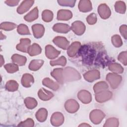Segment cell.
<instances>
[{"label": "cell", "mask_w": 127, "mask_h": 127, "mask_svg": "<svg viewBox=\"0 0 127 127\" xmlns=\"http://www.w3.org/2000/svg\"><path fill=\"white\" fill-rule=\"evenodd\" d=\"M72 17L71 11L67 9H60L57 13V19L59 20H68Z\"/></svg>", "instance_id": "19"}, {"label": "cell", "mask_w": 127, "mask_h": 127, "mask_svg": "<svg viewBox=\"0 0 127 127\" xmlns=\"http://www.w3.org/2000/svg\"><path fill=\"white\" fill-rule=\"evenodd\" d=\"M5 88L8 91L13 92L18 89V84L15 80H9L6 82L5 84Z\"/></svg>", "instance_id": "33"}, {"label": "cell", "mask_w": 127, "mask_h": 127, "mask_svg": "<svg viewBox=\"0 0 127 127\" xmlns=\"http://www.w3.org/2000/svg\"><path fill=\"white\" fill-rule=\"evenodd\" d=\"M109 69L110 71L115 73H122L124 71V68L121 64L118 63H111L109 64Z\"/></svg>", "instance_id": "31"}, {"label": "cell", "mask_w": 127, "mask_h": 127, "mask_svg": "<svg viewBox=\"0 0 127 127\" xmlns=\"http://www.w3.org/2000/svg\"><path fill=\"white\" fill-rule=\"evenodd\" d=\"M78 98L84 104H88L92 100V96L90 93L85 90L80 91L77 94Z\"/></svg>", "instance_id": "13"}, {"label": "cell", "mask_w": 127, "mask_h": 127, "mask_svg": "<svg viewBox=\"0 0 127 127\" xmlns=\"http://www.w3.org/2000/svg\"><path fill=\"white\" fill-rule=\"evenodd\" d=\"M12 62L18 65H23L25 64L27 59L25 57L19 55L18 54H14L11 57Z\"/></svg>", "instance_id": "27"}, {"label": "cell", "mask_w": 127, "mask_h": 127, "mask_svg": "<svg viewBox=\"0 0 127 127\" xmlns=\"http://www.w3.org/2000/svg\"><path fill=\"white\" fill-rule=\"evenodd\" d=\"M34 2V0H24L20 5L17 7V12L19 14H23L27 11L33 5Z\"/></svg>", "instance_id": "14"}, {"label": "cell", "mask_w": 127, "mask_h": 127, "mask_svg": "<svg viewBox=\"0 0 127 127\" xmlns=\"http://www.w3.org/2000/svg\"><path fill=\"white\" fill-rule=\"evenodd\" d=\"M53 42L59 47L64 49H67L69 45V42L64 37L57 36L54 38Z\"/></svg>", "instance_id": "10"}, {"label": "cell", "mask_w": 127, "mask_h": 127, "mask_svg": "<svg viewBox=\"0 0 127 127\" xmlns=\"http://www.w3.org/2000/svg\"><path fill=\"white\" fill-rule=\"evenodd\" d=\"M16 27V24L9 22H2L0 24V29L6 31H10L15 29Z\"/></svg>", "instance_id": "36"}, {"label": "cell", "mask_w": 127, "mask_h": 127, "mask_svg": "<svg viewBox=\"0 0 127 127\" xmlns=\"http://www.w3.org/2000/svg\"><path fill=\"white\" fill-rule=\"evenodd\" d=\"M97 16L96 14L92 13L89 14L86 18V21L87 23L90 25H93L96 23L97 22Z\"/></svg>", "instance_id": "44"}, {"label": "cell", "mask_w": 127, "mask_h": 127, "mask_svg": "<svg viewBox=\"0 0 127 127\" xmlns=\"http://www.w3.org/2000/svg\"><path fill=\"white\" fill-rule=\"evenodd\" d=\"M108 88V85L105 81H100L96 83L93 86L95 93H97L106 90Z\"/></svg>", "instance_id": "29"}, {"label": "cell", "mask_w": 127, "mask_h": 127, "mask_svg": "<svg viewBox=\"0 0 127 127\" xmlns=\"http://www.w3.org/2000/svg\"><path fill=\"white\" fill-rule=\"evenodd\" d=\"M78 55L81 57L83 63L87 65H92L94 62L96 64H105L109 60L104 51L97 52V49L92 44H85L81 46L78 52Z\"/></svg>", "instance_id": "1"}, {"label": "cell", "mask_w": 127, "mask_h": 127, "mask_svg": "<svg viewBox=\"0 0 127 127\" xmlns=\"http://www.w3.org/2000/svg\"><path fill=\"white\" fill-rule=\"evenodd\" d=\"M19 0H7L5 1V3L9 6H15L18 4Z\"/></svg>", "instance_id": "47"}, {"label": "cell", "mask_w": 127, "mask_h": 127, "mask_svg": "<svg viewBox=\"0 0 127 127\" xmlns=\"http://www.w3.org/2000/svg\"><path fill=\"white\" fill-rule=\"evenodd\" d=\"M64 121V117L60 112L54 113L51 118V123L54 126H59L63 124Z\"/></svg>", "instance_id": "11"}, {"label": "cell", "mask_w": 127, "mask_h": 127, "mask_svg": "<svg viewBox=\"0 0 127 127\" xmlns=\"http://www.w3.org/2000/svg\"><path fill=\"white\" fill-rule=\"evenodd\" d=\"M112 93L108 90H105L100 92L95 93V98L99 103H103L110 100L112 97Z\"/></svg>", "instance_id": "5"}, {"label": "cell", "mask_w": 127, "mask_h": 127, "mask_svg": "<svg viewBox=\"0 0 127 127\" xmlns=\"http://www.w3.org/2000/svg\"><path fill=\"white\" fill-rule=\"evenodd\" d=\"M112 42L113 45L117 48L120 47L123 45V41L119 35H114L112 37Z\"/></svg>", "instance_id": "40"}, {"label": "cell", "mask_w": 127, "mask_h": 127, "mask_svg": "<svg viewBox=\"0 0 127 127\" xmlns=\"http://www.w3.org/2000/svg\"><path fill=\"white\" fill-rule=\"evenodd\" d=\"M63 77L64 81H72L80 79L81 75L75 68L66 67L63 69Z\"/></svg>", "instance_id": "2"}, {"label": "cell", "mask_w": 127, "mask_h": 127, "mask_svg": "<svg viewBox=\"0 0 127 127\" xmlns=\"http://www.w3.org/2000/svg\"><path fill=\"white\" fill-rule=\"evenodd\" d=\"M34 125V122L33 120L30 118H28L25 121L20 123L18 126L21 127H33Z\"/></svg>", "instance_id": "45"}, {"label": "cell", "mask_w": 127, "mask_h": 127, "mask_svg": "<svg viewBox=\"0 0 127 127\" xmlns=\"http://www.w3.org/2000/svg\"><path fill=\"white\" fill-rule=\"evenodd\" d=\"M30 43L31 41L29 39L22 38L20 40V43L16 46V49L22 52H27Z\"/></svg>", "instance_id": "18"}, {"label": "cell", "mask_w": 127, "mask_h": 127, "mask_svg": "<svg viewBox=\"0 0 127 127\" xmlns=\"http://www.w3.org/2000/svg\"><path fill=\"white\" fill-rule=\"evenodd\" d=\"M4 63V61L3 58V57H2V55H0V63H1L0 64V66H1L3 65Z\"/></svg>", "instance_id": "48"}, {"label": "cell", "mask_w": 127, "mask_h": 127, "mask_svg": "<svg viewBox=\"0 0 127 127\" xmlns=\"http://www.w3.org/2000/svg\"><path fill=\"white\" fill-rule=\"evenodd\" d=\"M64 107L67 112L70 113H73L79 109V105L75 100L69 99L65 103Z\"/></svg>", "instance_id": "7"}, {"label": "cell", "mask_w": 127, "mask_h": 127, "mask_svg": "<svg viewBox=\"0 0 127 127\" xmlns=\"http://www.w3.org/2000/svg\"><path fill=\"white\" fill-rule=\"evenodd\" d=\"M44 62L42 60H33L30 63L29 68L32 71H36L40 68Z\"/></svg>", "instance_id": "28"}, {"label": "cell", "mask_w": 127, "mask_h": 127, "mask_svg": "<svg viewBox=\"0 0 127 127\" xmlns=\"http://www.w3.org/2000/svg\"><path fill=\"white\" fill-rule=\"evenodd\" d=\"M84 79L88 82H93L100 77L99 71L97 69H92L85 72L83 74Z\"/></svg>", "instance_id": "9"}, {"label": "cell", "mask_w": 127, "mask_h": 127, "mask_svg": "<svg viewBox=\"0 0 127 127\" xmlns=\"http://www.w3.org/2000/svg\"><path fill=\"white\" fill-rule=\"evenodd\" d=\"M17 32L20 35H29L30 34L28 27L24 24H20L17 27Z\"/></svg>", "instance_id": "39"}, {"label": "cell", "mask_w": 127, "mask_h": 127, "mask_svg": "<svg viewBox=\"0 0 127 127\" xmlns=\"http://www.w3.org/2000/svg\"><path fill=\"white\" fill-rule=\"evenodd\" d=\"M127 51H124L121 52L118 57V59L120 61L122 64L125 65H126L127 64Z\"/></svg>", "instance_id": "43"}, {"label": "cell", "mask_w": 127, "mask_h": 127, "mask_svg": "<svg viewBox=\"0 0 127 127\" xmlns=\"http://www.w3.org/2000/svg\"><path fill=\"white\" fill-rule=\"evenodd\" d=\"M119 126V121L117 118H109L104 125V127H118Z\"/></svg>", "instance_id": "41"}, {"label": "cell", "mask_w": 127, "mask_h": 127, "mask_svg": "<svg viewBox=\"0 0 127 127\" xmlns=\"http://www.w3.org/2000/svg\"><path fill=\"white\" fill-rule=\"evenodd\" d=\"M34 81L33 76L29 73H25L21 78V84L25 87H30Z\"/></svg>", "instance_id": "22"}, {"label": "cell", "mask_w": 127, "mask_h": 127, "mask_svg": "<svg viewBox=\"0 0 127 127\" xmlns=\"http://www.w3.org/2000/svg\"><path fill=\"white\" fill-rule=\"evenodd\" d=\"M32 29L33 33V35L36 38H41L45 31V28L43 25L40 24H36L32 26Z\"/></svg>", "instance_id": "16"}, {"label": "cell", "mask_w": 127, "mask_h": 127, "mask_svg": "<svg viewBox=\"0 0 127 127\" xmlns=\"http://www.w3.org/2000/svg\"><path fill=\"white\" fill-rule=\"evenodd\" d=\"M91 121L94 124H98L101 123L105 117V114L101 110L95 109L92 111L90 114Z\"/></svg>", "instance_id": "4"}, {"label": "cell", "mask_w": 127, "mask_h": 127, "mask_svg": "<svg viewBox=\"0 0 127 127\" xmlns=\"http://www.w3.org/2000/svg\"><path fill=\"white\" fill-rule=\"evenodd\" d=\"M42 83L44 86L53 90H57L59 88V84L49 78H44L42 81Z\"/></svg>", "instance_id": "26"}, {"label": "cell", "mask_w": 127, "mask_h": 127, "mask_svg": "<svg viewBox=\"0 0 127 127\" xmlns=\"http://www.w3.org/2000/svg\"><path fill=\"white\" fill-rule=\"evenodd\" d=\"M42 18L43 20L45 22H50L53 18V13L50 10H45L42 12Z\"/></svg>", "instance_id": "35"}, {"label": "cell", "mask_w": 127, "mask_h": 127, "mask_svg": "<svg viewBox=\"0 0 127 127\" xmlns=\"http://www.w3.org/2000/svg\"><path fill=\"white\" fill-rule=\"evenodd\" d=\"M48 111L45 108H41L38 110L36 114V118L37 120L40 122H44L47 117Z\"/></svg>", "instance_id": "30"}, {"label": "cell", "mask_w": 127, "mask_h": 127, "mask_svg": "<svg viewBox=\"0 0 127 127\" xmlns=\"http://www.w3.org/2000/svg\"><path fill=\"white\" fill-rule=\"evenodd\" d=\"M54 31L61 33H66L70 30L69 26L64 23H57L53 27Z\"/></svg>", "instance_id": "20"}, {"label": "cell", "mask_w": 127, "mask_h": 127, "mask_svg": "<svg viewBox=\"0 0 127 127\" xmlns=\"http://www.w3.org/2000/svg\"><path fill=\"white\" fill-rule=\"evenodd\" d=\"M57 1L62 6L70 7H73L76 2V0H59Z\"/></svg>", "instance_id": "42"}, {"label": "cell", "mask_w": 127, "mask_h": 127, "mask_svg": "<svg viewBox=\"0 0 127 127\" xmlns=\"http://www.w3.org/2000/svg\"><path fill=\"white\" fill-rule=\"evenodd\" d=\"M115 10L120 13H125L126 10V5L123 1H117L115 4Z\"/></svg>", "instance_id": "32"}, {"label": "cell", "mask_w": 127, "mask_h": 127, "mask_svg": "<svg viewBox=\"0 0 127 127\" xmlns=\"http://www.w3.org/2000/svg\"><path fill=\"white\" fill-rule=\"evenodd\" d=\"M4 68L8 73H14L18 70V65L14 63H9L4 65Z\"/></svg>", "instance_id": "37"}, {"label": "cell", "mask_w": 127, "mask_h": 127, "mask_svg": "<svg viewBox=\"0 0 127 127\" xmlns=\"http://www.w3.org/2000/svg\"><path fill=\"white\" fill-rule=\"evenodd\" d=\"M51 75L55 78L56 80L61 84L64 82L63 77V69L62 68H57L54 69L51 72Z\"/></svg>", "instance_id": "21"}, {"label": "cell", "mask_w": 127, "mask_h": 127, "mask_svg": "<svg viewBox=\"0 0 127 127\" xmlns=\"http://www.w3.org/2000/svg\"><path fill=\"white\" fill-rule=\"evenodd\" d=\"M127 26L126 25H122L120 27V31L122 35L123 36V37L127 39Z\"/></svg>", "instance_id": "46"}, {"label": "cell", "mask_w": 127, "mask_h": 127, "mask_svg": "<svg viewBox=\"0 0 127 127\" xmlns=\"http://www.w3.org/2000/svg\"><path fill=\"white\" fill-rule=\"evenodd\" d=\"M24 103L26 107L29 109H33L37 105V101L32 97L26 98L24 100Z\"/></svg>", "instance_id": "34"}, {"label": "cell", "mask_w": 127, "mask_h": 127, "mask_svg": "<svg viewBox=\"0 0 127 127\" xmlns=\"http://www.w3.org/2000/svg\"><path fill=\"white\" fill-rule=\"evenodd\" d=\"M38 17V9L37 7H34L31 11L24 17V19L28 22H31L36 19Z\"/></svg>", "instance_id": "24"}, {"label": "cell", "mask_w": 127, "mask_h": 127, "mask_svg": "<svg viewBox=\"0 0 127 127\" xmlns=\"http://www.w3.org/2000/svg\"><path fill=\"white\" fill-rule=\"evenodd\" d=\"M50 63L51 65H52V66H54V65H60L62 66H64L66 63V59L64 57L62 56L56 60L50 61Z\"/></svg>", "instance_id": "38"}, {"label": "cell", "mask_w": 127, "mask_h": 127, "mask_svg": "<svg viewBox=\"0 0 127 127\" xmlns=\"http://www.w3.org/2000/svg\"><path fill=\"white\" fill-rule=\"evenodd\" d=\"M78 9L82 12L90 11L92 9V3L89 0H81L78 3Z\"/></svg>", "instance_id": "17"}, {"label": "cell", "mask_w": 127, "mask_h": 127, "mask_svg": "<svg viewBox=\"0 0 127 127\" xmlns=\"http://www.w3.org/2000/svg\"><path fill=\"white\" fill-rule=\"evenodd\" d=\"M70 29L77 35H82L85 30V25L80 21H76L72 23Z\"/></svg>", "instance_id": "6"}, {"label": "cell", "mask_w": 127, "mask_h": 127, "mask_svg": "<svg viewBox=\"0 0 127 127\" xmlns=\"http://www.w3.org/2000/svg\"><path fill=\"white\" fill-rule=\"evenodd\" d=\"M98 12L100 16L104 19L108 18L111 14L109 7L106 3H101L99 5Z\"/></svg>", "instance_id": "8"}, {"label": "cell", "mask_w": 127, "mask_h": 127, "mask_svg": "<svg viewBox=\"0 0 127 127\" xmlns=\"http://www.w3.org/2000/svg\"><path fill=\"white\" fill-rule=\"evenodd\" d=\"M41 51V47L37 43H33L28 48L27 53L30 56H34L40 54Z\"/></svg>", "instance_id": "25"}, {"label": "cell", "mask_w": 127, "mask_h": 127, "mask_svg": "<svg viewBox=\"0 0 127 127\" xmlns=\"http://www.w3.org/2000/svg\"><path fill=\"white\" fill-rule=\"evenodd\" d=\"M38 95L39 98L43 101L49 100L54 96L53 93L43 88L38 91Z\"/></svg>", "instance_id": "23"}, {"label": "cell", "mask_w": 127, "mask_h": 127, "mask_svg": "<svg viewBox=\"0 0 127 127\" xmlns=\"http://www.w3.org/2000/svg\"><path fill=\"white\" fill-rule=\"evenodd\" d=\"M45 54L47 58L52 60L57 58L60 54V51L56 50L53 46L48 45L45 47Z\"/></svg>", "instance_id": "12"}, {"label": "cell", "mask_w": 127, "mask_h": 127, "mask_svg": "<svg viewBox=\"0 0 127 127\" xmlns=\"http://www.w3.org/2000/svg\"><path fill=\"white\" fill-rule=\"evenodd\" d=\"M81 47V43L79 42H73L67 49V54L70 57L75 56L78 53Z\"/></svg>", "instance_id": "15"}, {"label": "cell", "mask_w": 127, "mask_h": 127, "mask_svg": "<svg viewBox=\"0 0 127 127\" xmlns=\"http://www.w3.org/2000/svg\"><path fill=\"white\" fill-rule=\"evenodd\" d=\"M122 76L115 73H109L106 76V80L113 89L117 88L122 81Z\"/></svg>", "instance_id": "3"}, {"label": "cell", "mask_w": 127, "mask_h": 127, "mask_svg": "<svg viewBox=\"0 0 127 127\" xmlns=\"http://www.w3.org/2000/svg\"><path fill=\"white\" fill-rule=\"evenodd\" d=\"M79 126H90V125H88V124H81L80 125H79Z\"/></svg>", "instance_id": "49"}]
</instances>
